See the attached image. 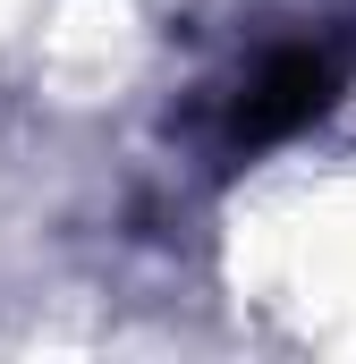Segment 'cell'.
<instances>
[{"mask_svg": "<svg viewBox=\"0 0 356 364\" xmlns=\"http://www.w3.org/2000/svg\"><path fill=\"white\" fill-rule=\"evenodd\" d=\"M331 93H340V60L331 51H314V43L271 51L263 68L238 85V102H229V144H280V136L314 127L331 110Z\"/></svg>", "mask_w": 356, "mask_h": 364, "instance_id": "1", "label": "cell"}]
</instances>
